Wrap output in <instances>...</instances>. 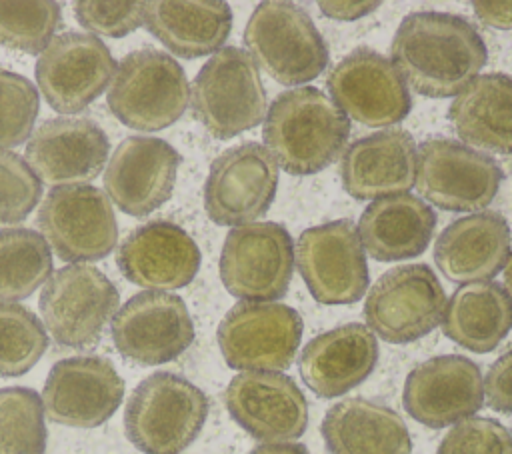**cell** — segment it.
<instances>
[{
    "mask_svg": "<svg viewBox=\"0 0 512 454\" xmlns=\"http://www.w3.org/2000/svg\"><path fill=\"white\" fill-rule=\"evenodd\" d=\"M264 144L288 174H314L330 166L348 142V116L314 86L286 90L264 118Z\"/></svg>",
    "mask_w": 512,
    "mask_h": 454,
    "instance_id": "2",
    "label": "cell"
},
{
    "mask_svg": "<svg viewBox=\"0 0 512 454\" xmlns=\"http://www.w3.org/2000/svg\"><path fill=\"white\" fill-rule=\"evenodd\" d=\"M74 14L80 26L94 34L122 38L144 24V2H100L80 0L74 2Z\"/></svg>",
    "mask_w": 512,
    "mask_h": 454,
    "instance_id": "39",
    "label": "cell"
},
{
    "mask_svg": "<svg viewBox=\"0 0 512 454\" xmlns=\"http://www.w3.org/2000/svg\"><path fill=\"white\" fill-rule=\"evenodd\" d=\"M278 166L264 144L244 142L212 160L204 208L220 226H244L264 216L276 196Z\"/></svg>",
    "mask_w": 512,
    "mask_h": 454,
    "instance_id": "13",
    "label": "cell"
},
{
    "mask_svg": "<svg viewBox=\"0 0 512 454\" xmlns=\"http://www.w3.org/2000/svg\"><path fill=\"white\" fill-rule=\"evenodd\" d=\"M40 110L34 84L18 74L0 68V150L14 148L32 136Z\"/></svg>",
    "mask_w": 512,
    "mask_h": 454,
    "instance_id": "36",
    "label": "cell"
},
{
    "mask_svg": "<svg viewBox=\"0 0 512 454\" xmlns=\"http://www.w3.org/2000/svg\"><path fill=\"white\" fill-rule=\"evenodd\" d=\"M442 330L466 350L492 352L512 330V298L496 282L464 284L446 302Z\"/></svg>",
    "mask_w": 512,
    "mask_h": 454,
    "instance_id": "31",
    "label": "cell"
},
{
    "mask_svg": "<svg viewBox=\"0 0 512 454\" xmlns=\"http://www.w3.org/2000/svg\"><path fill=\"white\" fill-rule=\"evenodd\" d=\"M512 232L498 212H476L448 224L434 244L440 272L460 284L488 282L510 256Z\"/></svg>",
    "mask_w": 512,
    "mask_h": 454,
    "instance_id": "26",
    "label": "cell"
},
{
    "mask_svg": "<svg viewBox=\"0 0 512 454\" xmlns=\"http://www.w3.org/2000/svg\"><path fill=\"white\" fill-rule=\"evenodd\" d=\"M208 398L190 380L154 372L130 394L124 410L128 440L144 454H178L200 434Z\"/></svg>",
    "mask_w": 512,
    "mask_h": 454,
    "instance_id": "3",
    "label": "cell"
},
{
    "mask_svg": "<svg viewBox=\"0 0 512 454\" xmlns=\"http://www.w3.org/2000/svg\"><path fill=\"white\" fill-rule=\"evenodd\" d=\"M108 152V136L94 120L60 116L34 130L26 162L48 184H82L104 170Z\"/></svg>",
    "mask_w": 512,
    "mask_h": 454,
    "instance_id": "22",
    "label": "cell"
},
{
    "mask_svg": "<svg viewBox=\"0 0 512 454\" xmlns=\"http://www.w3.org/2000/svg\"><path fill=\"white\" fill-rule=\"evenodd\" d=\"M504 284H506V292L512 298V252H510V256L506 260V266H504Z\"/></svg>",
    "mask_w": 512,
    "mask_h": 454,
    "instance_id": "44",
    "label": "cell"
},
{
    "mask_svg": "<svg viewBox=\"0 0 512 454\" xmlns=\"http://www.w3.org/2000/svg\"><path fill=\"white\" fill-rule=\"evenodd\" d=\"M42 182L30 164L10 150H0V224L22 222L40 202Z\"/></svg>",
    "mask_w": 512,
    "mask_h": 454,
    "instance_id": "37",
    "label": "cell"
},
{
    "mask_svg": "<svg viewBox=\"0 0 512 454\" xmlns=\"http://www.w3.org/2000/svg\"><path fill=\"white\" fill-rule=\"evenodd\" d=\"M436 454H512V432L498 420L472 416L450 428Z\"/></svg>",
    "mask_w": 512,
    "mask_h": 454,
    "instance_id": "38",
    "label": "cell"
},
{
    "mask_svg": "<svg viewBox=\"0 0 512 454\" xmlns=\"http://www.w3.org/2000/svg\"><path fill=\"white\" fill-rule=\"evenodd\" d=\"M326 84L334 104L364 126L398 124L412 110L402 74L390 58L372 48H356L346 54Z\"/></svg>",
    "mask_w": 512,
    "mask_h": 454,
    "instance_id": "17",
    "label": "cell"
},
{
    "mask_svg": "<svg viewBox=\"0 0 512 454\" xmlns=\"http://www.w3.org/2000/svg\"><path fill=\"white\" fill-rule=\"evenodd\" d=\"M390 54L404 82L428 98L460 94L488 58L478 30L462 16L446 12L404 16L392 38Z\"/></svg>",
    "mask_w": 512,
    "mask_h": 454,
    "instance_id": "1",
    "label": "cell"
},
{
    "mask_svg": "<svg viewBox=\"0 0 512 454\" xmlns=\"http://www.w3.org/2000/svg\"><path fill=\"white\" fill-rule=\"evenodd\" d=\"M254 64L284 86L318 78L330 58L328 46L308 12L286 0L260 2L244 28Z\"/></svg>",
    "mask_w": 512,
    "mask_h": 454,
    "instance_id": "4",
    "label": "cell"
},
{
    "mask_svg": "<svg viewBox=\"0 0 512 454\" xmlns=\"http://www.w3.org/2000/svg\"><path fill=\"white\" fill-rule=\"evenodd\" d=\"M144 26L172 54L200 58L218 52L232 30V10L222 0L144 2Z\"/></svg>",
    "mask_w": 512,
    "mask_h": 454,
    "instance_id": "29",
    "label": "cell"
},
{
    "mask_svg": "<svg viewBox=\"0 0 512 454\" xmlns=\"http://www.w3.org/2000/svg\"><path fill=\"white\" fill-rule=\"evenodd\" d=\"M484 396L492 410L512 414V348L490 366L484 378Z\"/></svg>",
    "mask_w": 512,
    "mask_h": 454,
    "instance_id": "40",
    "label": "cell"
},
{
    "mask_svg": "<svg viewBox=\"0 0 512 454\" xmlns=\"http://www.w3.org/2000/svg\"><path fill=\"white\" fill-rule=\"evenodd\" d=\"M500 182L498 162L462 142L430 138L418 146L414 186L442 210H482L498 194Z\"/></svg>",
    "mask_w": 512,
    "mask_h": 454,
    "instance_id": "11",
    "label": "cell"
},
{
    "mask_svg": "<svg viewBox=\"0 0 512 454\" xmlns=\"http://www.w3.org/2000/svg\"><path fill=\"white\" fill-rule=\"evenodd\" d=\"M406 412L428 428H444L472 418L484 404V378L470 358L434 356L412 368L404 382Z\"/></svg>",
    "mask_w": 512,
    "mask_h": 454,
    "instance_id": "19",
    "label": "cell"
},
{
    "mask_svg": "<svg viewBox=\"0 0 512 454\" xmlns=\"http://www.w3.org/2000/svg\"><path fill=\"white\" fill-rule=\"evenodd\" d=\"M194 118L218 140L246 132L266 118V92L252 56L224 46L208 58L190 88Z\"/></svg>",
    "mask_w": 512,
    "mask_h": 454,
    "instance_id": "5",
    "label": "cell"
},
{
    "mask_svg": "<svg viewBox=\"0 0 512 454\" xmlns=\"http://www.w3.org/2000/svg\"><path fill=\"white\" fill-rule=\"evenodd\" d=\"M106 100L124 126L156 132L184 114L190 86L182 66L170 54L142 48L122 58Z\"/></svg>",
    "mask_w": 512,
    "mask_h": 454,
    "instance_id": "6",
    "label": "cell"
},
{
    "mask_svg": "<svg viewBox=\"0 0 512 454\" xmlns=\"http://www.w3.org/2000/svg\"><path fill=\"white\" fill-rule=\"evenodd\" d=\"M378 362L368 326L348 322L312 338L300 354V376L320 398H336L362 384Z\"/></svg>",
    "mask_w": 512,
    "mask_h": 454,
    "instance_id": "25",
    "label": "cell"
},
{
    "mask_svg": "<svg viewBox=\"0 0 512 454\" xmlns=\"http://www.w3.org/2000/svg\"><path fill=\"white\" fill-rule=\"evenodd\" d=\"M436 228L434 210L412 194L370 202L358 222V236L374 260L392 262L422 254Z\"/></svg>",
    "mask_w": 512,
    "mask_h": 454,
    "instance_id": "28",
    "label": "cell"
},
{
    "mask_svg": "<svg viewBox=\"0 0 512 454\" xmlns=\"http://www.w3.org/2000/svg\"><path fill=\"white\" fill-rule=\"evenodd\" d=\"M228 414L262 444L288 442L308 426V402L282 372H240L224 392Z\"/></svg>",
    "mask_w": 512,
    "mask_h": 454,
    "instance_id": "20",
    "label": "cell"
},
{
    "mask_svg": "<svg viewBox=\"0 0 512 454\" xmlns=\"http://www.w3.org/2000/svg\"><path fill=\"white\" fill-rule=\"evenodd\" d=\"M446 308L444 288L426 264H406L384 272L370 288L364 318L372 334L392 344L430 334Z\"/></svg>",
    "mask_w": 512,
    "mask_h": 454,
    "instance_id": "10",
    "label": "cell"
},
{
    "mask_svg": "<svg viewBox=\"0 0 512 454\" xmlns=\"http://www.w3.org/2000/svg\"><path fill=\"white\" fill-rule=\"evenodd\" d=\"M418 148L406 130H382L348 146L340 162L344 190L358 200L408 194L416 180Z\"/></svg>",
    "mask_w": 512,
    "mask_h": 454,
    "instance_id": "24",
    "label": "cell"
},
{
    "mask_svg": "<svg viewBox=\"0 0 512 454\" xmlns=\"http://www.w3.org/2000/svg\"><path fill=\"white\" fill-rule=\"evenodd\" d=\"M180 156L162 138L128 136L104 170V188L124 214L142 218L172 196Z\"/></svg>",
    "mask_w": 512,
    "mask_h": 454,
    "instance_id": "21",
    "label": "cell"
},
{
    "mask_svg": "<svg viewBox=\"0 0 512 454\" xmlns=\"http://www.w3.org/2000/svg\"><path fill=\"white\" fill-rule=\"evenodd\" d=\"M250 454H310L306 446L296 442H274V444H258Z\"/></svg>",
    "mask_w": 512,
    "mask_h": 454,
    "instance_id": "43",
    "label": "cell"
},
{
    "mask_svg": "<svg viewBox=\"0 0 512 454\" xmlns=\"http://www.w3.org/2000/svg\"><path fill=\"white\" fill-rule=\"evenodd\" d=\"M112 340L126 360L156 366L178 358L192 344L194 322L180 296L144 290L114 314Z\"/></svg>",
    "mask_w": 512,
    "mask_h": 454,
    "instance_id": "16",
    "label": "cell"
},
{
    "mask_svg": "<svg viewBox=\"0 0 512 454\" xmlns=\"http://www.w3.org/2000/svg\"><path fill=\"white\" fill-rule=\"evenodd\" d=\"M52 272V252L32 228L0 230V302H16L36 292Z\"/></svg>",
    "mask_w": 512,
    "mask_h": 454,
    "instance_id": "32",
    "label": "cell"
},
{
    "mask_svg": "<svg viewBox=\"0 0 512 454\" xmlns=\"http://www.w3.org/2000/svg\"><path fill=\"white\" fill-rule=\"evenodd\" d=\"M294 242L278 222H252L226 234L220 252L224 288L248 302H274L290 286Z\"/></svg>",
    "mask_w": 512,
    "mask_h": 454,
    "instance_id": "9",
    "label": "cell"
},
{
    "mask_svg": "<svg viewBox=\"0 0 512 454\" xmlns=\"http://www.w3.org/2000/svg\"><path fill=\"white\" fill-rule=\"evenodd\" d=\"M320 430L330 454H412V438L400 414L366 398L336 402Z\"/></svg>",
    "mask_w": 512,
    "mask_h": 454,
    "instance_id": "27",
    "label": "cell"
},
{
    "mask_svg": "<svg viewBox=\"0 0 512 454\" xmlns=\"http://www.w3.org/2000/svg\"><path fill=\"white\" fill-rule=\"evenodd\" d=\"M200 260V250L190 234L166 220L134 228L116 252V264L124 278L160 292L190 284Z\"/></svg>",
    "mask_w": 512,
    "mask_h": 454,
    "instance_id": "23",
    "label": "cell"
},
{
    "mask_svg": "<svg viewBox=\"0 0 512 454\" xmlns=\"http://www.w3.org/2000/svg\"><path fill=\"white\" fill-rule=\"evenodd\" d=\"M320 10L334 20H356L360 16H366L374 12L380 2H318Z\"/></svg>",
    "mask_w": 512,
    "mask_h": 454,
    "instance_id": "42",
    "label": "cell"
},
{
    "mask_svg": "<svg viewBox=\"0 0 512 454\" xmlns=\"http://www.w3.org/2000/svg\"><path fill=\"white\" fill-rule=\"evenodd\" d=\"M116 62L108 46L82 32H64L50 40L36 62V82L50 108L76 114L90 106L112 82Z\"/></svg>",
    "mask_w": 512,
    "mask_h": 454,
    "instance_id": "15",
    "label": "cell"
},
{
    "mask_svg": "<svg viewBox=\"0 0 512 454\" xmlns=\"http://www.w3.org/2000/svg\"><path fill=\"white\" fill-rule=\"evenodd\" d=\"M116 286L94 266L56 270L40 292L38 308L50 336L66 348H92L118 312Z\"/></svg>",
    "mask_w": 512,
    "mask_h": 454,
    "instance_id": "7",
    "label": "cell"
},
{
    "mask_svg": "<svg viewBox=\"0 0 512 454\" xmlns=\"http://www.w3.org/2000/svg\"><path fill=\"white\" fill-rule=\"evenodd\" d=\"M46 346V328L32 310L16 302H0V378L26 374Z\"/></svg>",
    "mask_w": 512,
    "mask_h": 454,
    "instance_id": "34",
    "label": "cell"
},
{
    "mask_svg": "<svg viewBox=\"0 0 512 454\" xmlns=\"http://www.w3.org/2000/svg\"><path fill=\"white\" fill-rule=\"evenodd\" d=\"M124 380L108 358L72 356L58 360L44 382L48 418L72 428H96L120 406Z\"/></svg>",
    "mask_w": 512,
    "mask_h": 454,
    "instance_id": "18",
    "label": "cell"
},
{
    "mask_svg": "<svg viewBox=\"0 0 512 454\" xmlns=\"http://www.w3.org/2000/svg\"><path fill=\"white\" fill-rule=\"evenodd\" d=\"M60 6L52 0L2 2L0 0V44L28 54L42 52L60 26Z\"/></svg>",
    "mask_w": 512,
    "mask_h": 454,
    "instance_id": "35",
    "label": "cell"
},
{
    "mask_svg": "<svg viewBox=\"0 0 512 454\" xmlns=\"http://www.w3.org/2000/svg\"><path fill=\"white\" fill-rule=\"evenodd\" d=\"M472 8L482 24L498 30L512 28V2H474Z\"/></svg>",
    "mask_w": 512,
    "mask_h": 454,
    "instance_id": "41",
    "label": "cell"
},
{
    "mask_svg": "<svg viewBox=\"0 0 512 454\" xmlns=\"http://www.w3.org/2000/svg\"><path fill=\"white\" fill-rule=\"evenodd\" d=\"M44 414L42 398L32 388H0V454H44Z\"/></svg>",
    "mask_w": 512,
    "mask_h": 454,
    "instance_id": "33",
    "label": "cell"
},
{
    "mask_svg": "<svg viewBox=\"0 0 512 454\" xmlns=\"http://www.w3.org/2000/svg\"><path fill=\"white\" fill-rule=\"evenodd\" d=\"M38 226L56 256L76 264L108 256L118 240L112 202L88 184L52 188L38 210Z\"/></svg>",
    "mask_w": 512,
    "mask_h": 454,
    "instance_id": "12",
    "label": "cell"
},
{
    "mask_svg": "<svg viewBox=\"0 0 512 454\" xmlns=\"http://www.w3.org/2000/svg\"><path fill=\"white\" fill-rule=\"evenodd\" d=\"M456 134L492 154H512V78L500 72L476 76L448 108Z\"/></svg>",
    "mask_w": 512,
    "mask_h": 454,
    "instance_id": "30",
    "label": "cell"
},
{
    "mask_svg": "<svg viewBox=\"0 0 512 454\" xmlns=\"http://www.w3.org/2000/svg\"><path fill=\"white\" fill-rule=\"evenodd\" d=\"M302 330L300 314L286 304L240 300L224 314L216 336L230 368L282 372L296 358Z\"/></svg>",
    "mask_w": 512,
    "mask_h": 454,
    "instance_id": "8",
    "label": "cell"
},
{
    "mask_svg": "<svg viewBox=\"0 0 512 454\" xmlns=\"http://www.w3.org/2000/svg\"><path fill=\"white\" fill-rule=\"evenodd\" d=\"M294 258L312 298L322 304H352L368 288L366 252L348 220L306 228L298 236Z\"/></svg>",
    "mask_w": 512,
    "mask_h": 454,
    "instance_id": "14",
    "label": "cell"
}]
</instances>
